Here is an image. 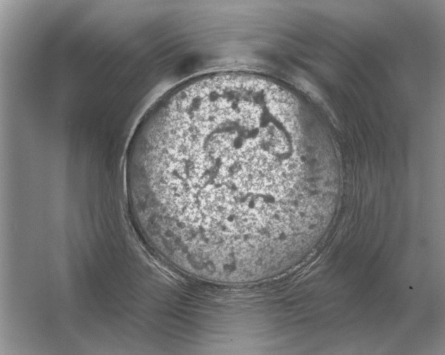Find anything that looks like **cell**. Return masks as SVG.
Returning <instances> with one entry per match:
<instances>
[{
  "label": "cell",
  "mask_w": 445,
  "mask_h": 355,
  "mask_svg": "<svg viewBox=\"0 0 445 355\" xmlns=\"http://www.w3.org/2000/svg\"><path fill=\"white\" fill-rule=\"evenodd\" d=\"M285 127L256 106L222 102L156 133L145 186L154 215L201 241L244 246L277 232L298 207Z\"/></svg>",
  "instance_id": "obj_1"
}]
</instances>
